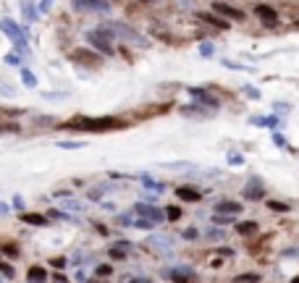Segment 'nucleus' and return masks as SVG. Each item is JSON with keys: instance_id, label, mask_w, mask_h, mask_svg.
Segmentation results:
<instances>
[{"instance_id": "nucleus-7", "label": "nucleus", "mask_w": 299, "mask_h": 283, "mask_svg": "<svg viewBox=\"0 0 299 283\" xmlns=\"http://www.w3.org/2000/svg\"><path fill=\"white\" fill-rule=\"evenodd\" d=\"M244 197H247V200H263V197H265L263 181H260V179H252L247 186H244Z\"/></svg>"}, {"instance_id": "nucleus-17", "label": "nucleus", "mask_w": 299, "mask_h": 283, "mask_svg": "<svg viewBox=\"0 0 299 283\" xmlns=\"http://www.w3.org/2000/svg\"><path fill=\"white\" fill-rule=\"evenodd\" d=\"M21 79H24V84H27L29 89H34V87H37V79H34V74L29 71V68H21Z\"/></svg>"}, {"instance_id": "nucleus-16", "label": "nucleus", "mask_w": 299, "mask_h": 283, "mask_svg": "<svg viewBox=\"0 0 299 283\" xmlns=\"http://www.w3.org/2000/svg\"><path fill=\"white\" fill-rule=\"evenodd\" d=\"M199 19H202L205 24H210V26H218V29H226V26H228L226 21H220V19H216V16H208V13H199Z\"/></svg>"}, {"instance_id": "nucleus-22", "label": "nucleus", "mask_w": 299, "mask_h": 283, "mask_svg": "<svg viewBox=\"0 0 299 283\" xmlns=\"http://www.w3.org/2000/svg\"><path fill=\"white\" fill-rule=\"evenodd\" d=\"M24 16H27V21H34V19H37V13H34V8H32V3H27V0H24Z\"/></svg>"}, {"instance_id": "nucleus-20", "label": "nucleus", "mask_w": 299, "mask_h": 283, "mask_svg": "<svg viewBox=\"0 0 299 283\" xmlns=\"http://www.w3.org/2000/svg\"><path fill=\"white\" fill-rule=\"evenodd\" d=\"M58 147L60 150H82L84 142H58Z\"/></svg>"}, {"instance_id": "nucleus-11", "label": "nucleus", "mask_w": 299, "mask_h": 283, "mask_svg": "<svg viewBox=\"0 0 299 283\" xmlns=\"http://www.w3.org/2000/svg\"><path fill=\"white\" fill-rule=\"evenodd\" d=\"M216 212H226V215H239V212H242V205L239 202H218L216 205Z\"/></svg>"}, {"instance_id": "nucleus-31", "label": "nucleus", "mask_w": 299, "mask_h": 283, "mask_svg": "<svg viewBox=\"0 0 299 283\" xmlns=\"http://www.w3.org/2000/svg\"><path fill=\"white\" fill-rule=\"evenodd\" d=\"M118 223H121V226H134V223H132V215H121Z\"/></svg>"}, {"instance_id": "nucleus-6", "label": "nucleus", "mask_w": 299, "mask_h": 283, "mask_svg": "<svg viewBox=\"0 0 299 283\" xmlns=\"http://www.w3.org/2000/svg\"><path fill=\"white\" fill-rule=\"evenodd\" d=\"M255 13H257V19L263 21L265 26H275V24H278V13H275L271 5L260 3V5H255Z\"/></svg>"}, {"instance_id": "nucleus-9", "label": "nucleus", "mask_w": 299, "mask_h": 283, "mask_svg": "<svg viewBox=\"0 0 299 283\" xmlns=\"http://www.w3.org/2000/svg\"><path fill=\"white\" fill-rule=\"evenodd\" d=\"M213 11L220 13V16L236 19V21H242V19H244V13H242L239 8H231V5H226V3H216V5H213Z\"/></svg>"}, {"instance_id": "nucleus-4", "label": "nucleus", "mask_w": 299, "mask_h": 283, "mask_svg": "<svg viewBox=\"0 0 299 283\" xmlns=\"http://www.w3.org/2000/svg\"><path fill=\"white\" fill-rule=\"evenodd\" d=\"M71 3L82 13H108L110 11V0H71Z\"/></svg>"}, {"instance_id": "nucleus-26", "label": "nucleus", "mask_w": 299, "mask_h": 283, "mask_svg": "<svg viewBox=\"0 0 299 283\" xmlns=\"http://www.w3.org/2000/svg\"><path fill=\"white\" fill-rule=\"evenodd\" d=\"M5 63H13V66H21V60H19V52H8V55H5Z\"/></svg>"}, {"instance_id": "nucleus-21", "label": "nucleus", "mask_w": 299, "mask_h": 283, "mask_svg": "<svg viewBox=\"0 0 299 283\" xmlns=\"http://www.w3.org/2000/svg\"><path fill=\"white\" fill-rule=\"evenodd\" d=\"M199 52H202V58H210L213 52H216V48H213L210 42H202V45H199Z\"/></svg>"}, {"instance_id": "nucleus-18", "label": "nucleus", "mask_w": 299, "mask_h": 283, "mask_svg": "<svg viewBox=\"0 0 299 283\" xmlns=\"http://www.w3.org/2000/svg\"><path fill=\"white\" fill-rule=\"evenodd\" d=\"M74 55H76V60H89V63H92V66H97V63H100V60H97V58H89V55H92V52H89V50H76V52H74Z\"/></svg>"}, {"instance_id": "nucleus-29", "label": "nucleus", "mask_w": 299, "mask_h": 283, "mask_svg": "<svg viewBox=\"0 0 299 283\" xmlns=\"http://www.w3.org/2000/svg\"><path fill=\"white\" fill-rule=\"evenodd\" d=\"M239 281H260V275L257 273H244V275H239Z\"/></svg>"}, {"instance_id": "nucleus-14", "label": "nucleus", "mask_w": 299, "mask_h": 283, "mask_svg": "<svg viewBox=\"0 0 299 283\" xmlns=\"http://www.w3.org/2000/svg\"><path fill=\"white\" fill-rule=\"evenodd\" d=\"M45 278H48V273H45L40 265H34V267L27 270V281H45Z\"/></svg>"}, {"instance_id": "nucleus-25", "label": "nucleus", "mask_w": 299, "mask_h": 283, "mask_svg": "<svg viewBox=\"0 0 299 283\" xmlns=\"http://www.w3.org/2000/svg\"><path fill=\"white\" fill-rule=\"evenodd\" d=\"M165 215H168V220H179V218H181V210H179V207H168Z\"/></svg>"}, {"instance_id": "nucleus-1", "label": "nucleus", "mask_w": 299, "mask_h": 283, "mask_svg": "<svg viewBox=\"0 0 299 283\" xmlns=\"http://www.w3.org/2000/svg\"><path fill=\"white\" fill-rule=\"evenodd\" d=\"M68 129H84V131H108V129H118L121 121L116 118H79L66 124Z\"/></svg>"}, {"instance_id": "nucleus-12", "label": "nucleus", "mask_w": 299, "mask_h": 283, "mask_svg": "<svg viewBox=\"0 0 299 283\" xmlns=\"http://www.w3.org/2000/svg\"><path fill=\"white\" fill-rule=\"evenodd\" d=\"M21 223H29V226H48V218L40 215V212H24V215H21Z\"/></svg>"}, {"instance_id": "nucleus-13", "label": "nucleus", "mask_w": 299, "mask_h": 283, "mask_svg": "<svg viewBox=\"0 0 299 283\" xmlns=\"http://www.w3.org/2000/svg\"><path fill=\"white\" fill-rule=\"evenodd\" d=\"M168 278H173V281H184V278H194V273L187 270V267H176V270H168L165 273Z\"/></svg>"}, {"instance_id": "nucleus-8", "label": "nucleus", "mask_w": 299, "mask_h": 283, "mask_svg": "<svg viewBox=\"0 0 299 283\" xmlns=\"http://www.w3.org/2000/svg\"><path fill=\"white\" fill-rule=\"evenodd\" d=\"M136 212L144 218H150V220H155V223H160L163 218H168L163 210H158V207H152V205H136Z\"/></svg>"}, {"instance_id": "nucleus-19", "label": "nucleus", "mask_w": 299, "mask_h": 283, "mask_svg": "<svg viewBox=\"0 0 299 283\" xmlns=\"http://www.w3.org/2000/svg\"><path fill=\"white\" fill-rule=\"evenodd\" d=\"M236 231H239L242 236H249V233L257 231V223H242V226H236Z\"/></svg>"}, {"instance_id": "nucleus-28", "label": "nucleus", "mask_w": 299, "mask_h": 283, "mask_svg": "<svg viewBox=\"0 0 299 283\" xmlns=\"http://www.w3.org/2000/svg\"><path fill=\"white\" fill-rule=\"evenodd\" d=\"M110 273H113L110 265H100V267H97V275H110Z\"/></svg>"}, {"instance_id": "nucleus-10", "label": "nucleus", "mask_w": 299, "mask_h": 283, "mask_svg": "<svg viewBox=\"0 0 299 283\" xmlns=\"http://www.w3.org/2000/svg\"><path fill=\"white\" fill-rule=\"evenodd\" d=\"M176 197L184 200V202H199V200H202V194H199L197 189H189V186H179V189H176Z\"/></svg>"}, {"instance_id": "nucleus-2", "label": "nucleus", "mask_w": 299, "mask_h": 283, "mask_svg": "<svg viewBox=\"0 0 299 283\" xmlns=\"http://www.w3.org/2000/svg\"><path fill=\"white\" fill-rule=\"evenodd\" d=\"M87 40H89V45H95V48L103 52V55H113V52H116V48H113V34H110L105 26L87 32Z\"/></svg>"}, {"instance_id": "nucleus-32", "label": "nucleus", "mask_w": 299, "mask_h": 283, "mask_svg": "<svg viewBox=\"0 0 299 283\" xmlns=\"http://www.w3.org/2000/svg\"><path fill=\"white\" fill-rule=\"evenodd\" d=\"M184 239H197V231L194 228H187V231H184Z\"/></svg>"}, {"instance_id": "nucleus-27", "label": "nucleus", "mask_w": 299, "mask_h": 283, "mask_svg": "<svg viewBox=\"0 0 299 283\" xmlns=\"http://www.w3.org/2000/svg\"><path fill=\"white\" fill-rule=\"evenodd\" d=\"M3 252H5L8 257H16V255H19V249L13 247V244H5V247H3Z\"/></svg>"}, {"instance_id": "nucleus-15", "label": "nucleus", "mask_w": 299, "mask_h": 283, "mask_svg": "<svg viewBox=\"0 0 299 283\" xmlns=\"http://www.w3.org/2000/svg\"><path fill=\"white\" fill-rule=\"evenodd\" d=\"M189 95H194L197 97V100H202V103H210L213 105V108H216V100H210V95H208V92H205V89H197V87H189Z\"/></svg>"}, {"instance_id": "nucleus-30", "label": "nucleus", "mask_w": 299, "mask_h": 283, "mask_svg": "<svg viewBox=\"0 0 299 283\" xmlns=\"http://www.w3.org/2000/svg\"><path fill=\"white\" fill-rule=\"evenodd\" d=\"M228 163H231V165H242L244 157H242V155H228Z\"/></svg>"}, {"instance_id": "nucleus-3", "label": "nucleus", "mask_w": 299, "mask_h": 283, "mask_svg": "<svg viewBox=\"0 0 299 283\" xmlns=\"http://www.w3.org/2000/svg\"><path fill=\"white\" fill-rule=\"evenodd\" d=\"M0 26H3V32H5V37H8V40H13V42H16V48L21 50V55H29L27 34L21 32V26H16L11 19H3V21H0Z\"/></svg>"}, {"instance_id": "nucleus-23", "label": "nucleus", "mask_w": 299, "mask_h": 283, "mask_svg": "<svg viewBox=\"0 0 299 283\" xmlns=\"http://www.w3.org/2000/svg\"><path fill=\"white\" fill-rule=\"evenodd\" d=\"M268 207H271V210H278V212H289V205H283V202H268Z\"/></svg>"}, {"instance_id": "nucleus-24", "label": "nucleus", "mask_w": 299, "mask_h": 283, "mask_svg": "<svg viewBox=\"0 0 299 283\" xmlns=\"http://www.w3.org/2000/svg\"><path fill=\"white\" fill-rule=\"evenodd\" d=\"M53 3H55V0H40V5H37V11H40V13H48V11L53 8Z\"/></svg>"}, {"instance_id": "nucleus-33", "label": "nucleus", "mask_w": 299, "mask_h": 283, "mask_svg": "<svg viewBox=\"0 0 299 283\" xmlns=\"http://www.w3.org/2000/svg\"><path fill=\"white\" fill-rule=\"evenodd\" d=\"M3 275H5V278H11V275H13V270H11V265H5V262H3Z\"/></svg>"}, {"instance_id": "nucleus-5", "label": "nucleus", "mask_w": 299, "mask_h": 283, "mask_svg": "<svg viewBox=\"0 0 299 283\" xmlns=\"http://www.w3.org/2000/svg\"><path fill=\"white\" fill-rule=\"evenodd\" d=\"M103 26H108L113 29V32H118V37H124L126 42H132V45H147V40L144 37H139V32H134L132 26H126V24H116V21H108V24H103Z\"/></svg>"}]
</instances>
